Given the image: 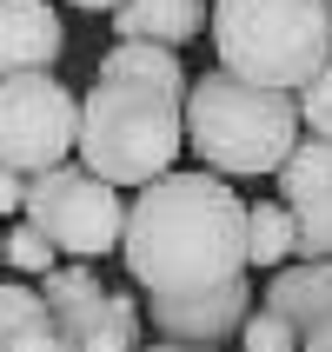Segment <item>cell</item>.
<instances>
[{"label": "cell", "instance_id": "cell-1", "mask_svg": "<svg viewBox=\"0 0 332 352\" xmlns=\"http://www.w3.org/2000/svg\"><path fill=\"white\" fill-rule=\"evenodd\" d=\"M120 259L146 299H186L246 279V199L219 173H159L126 199Z\"/></svg>", "mask_w": 332, "mask_h": 352}, {"label": "cell", "instance_id": "cell-2", "mask_svg": "<svg viewBox=\"0 0 332 352\" xmlns=\"http://www.w3.org/2000/svg\"><path fill=\"white\" fill-rule=\"evenodd\" d=\"M186 120V146L199 153V166L219 179H266L286 166V153L299 146V100L279 87H253V80L226 74H199L179 100Z\"/></svg>", "mask_w": 332, "mask_h": 352}, {"label": "cell", "instance_id": "cell-3", "mask_svg": "<svg viewBox=\"0 0 332 352\" xmlns=\"http://www.w3.org/2000/svg\"><path fill=\"white\" fill-rule=\"evenodd\" d=\"M179 146H186V120H179L173 94H153V87H133V80H93L80 94L74 153L107 186H133L140 193L146 179L173 173Z\"/></svg>", "mask_w": 332, "mask_h": 352}, {"label": "cell", "instance_id": "cell-4", "mask_svg": "<svg viewBox=\"0 0 332 352\" xmlns=\"http://www.w3.org/2000/svg\"><path fill=\"white\" fill-rule=\"evenodd\" d=\"M206 34L226 74L299 94L332 47V0H213Z\"/></svg>", "mask_w": 332, "mask_h": 352}, {"label": "cell", "instance_id": "cell-5", "mask_svg": "<svg viewBox=\"0 0 332 352\" xmlns=\"http://www.w3.org/2000/svg\"><path fill=\"white\" fill-rule=\"evenodd\" d=\"M20 219H34L60 259H107L120 246V226H126V199H120V186L87 173L80 160H60V166L27 179Z\"/></svg>", "mask_w": 332, "mask_h": 352}, {"label": "cell", "instance_id": "cell-6", "mask_svg": "<svg viewBox=\"0 0 332 352\" xmlns=\"http://www.w3.org/2000/svg\"><path fill=\"white\" fill-rule=\"evenodd\" d=\"M80 94L54 74H7L0 80V166L20 179L47 173L74 153Z\"/></svg>", "mask_w": 332, "mask_h": 352}, {"label": "cell", "instance_id": "cell-7", "mask_svg": "<svg viewBox=\"0 0 332 352\" xmlns=\"http://www.w3.org/2000/svg\"><path fill=\"white\" fill-rule=\"evenodd\" d=\"M34 286H40V299H47V313L74 333L80 352H133L140 346V299L133 293H107L87 259L40 273Z\"/></svg>", "mask_w": 332, "mask_h": 352}, {"label": "cell", "instance_id": "cell-8", "mask_svg": "<svg viewBox=\"0 0 332 352\" xmlns=\"http://www.w3.org/2000/svg\"><path fill=\"white\" fill-rule=\"evenodd\" d=\"M279 206L293 213L299 259H332V140L299 133L279 166Z\"/></svg>", "mask_w": 332, "mask_h": 352}, {"label": "cell", "instance_id": "cell-9", "mask_svg": "<svg viewBox=\"0 0 332 352\" xmlns=\"http://www.w3.org/2000/svg\"><path fill=\"white\" fill-rule=\"evenodd\" d=\"M246 313H253V286H246V279L213 286V293H186V299H146L153 333L173 339V346H219V339L239 333Z\"/></svg>", "mask_w": 332, "mask_h": 352}, {"label": "cell", "instance_id": "cell-10", "mask_svg": "<svg viewBox=\"0 0 332 352\" xmlns=\"http://www.w3.org/2000/svg\"><path fill=\"white\" fill-rule=\"evenodd\" d=\"M60 54H67V20L47 0H0V80L54 74Z\"/></svg>", "mask_w": 332, "mask_h": 352}, {"label": "cell", "instance_id": "cell-11", "mask_svg": "<svg viewBox=\"0 0 332 352\" xmlns=\"http://www.w3.org/2000/svg\"><path fill=\"white\" fill-rule=\"evenodd\" d=\"M266 313L286 319L299 339L332 319V259H286L266 286Z\"/></svg>", "mask_w": 332, "mask_h": 352}, {"label": "cell", "instance_id": "cell-12", "mask_svg": "<svg viewBox=\"0 0 332 352\" xmlns=\"http://www.w3.org/2000/svg\"><path fill=\"white\" fill-rule=\"evenodd\" d=\"M213 20V0H120L113 7V40H153V47H179L199 40Z\"/></svg>", "mask_w": 332, "mask_h": 352}, {"label": "cell", "instance_id": "cell-13", "mask_svg": "<svg viewBox=\"0 0 332 352\" xmlns=\"http://www.w3.org/2000/svg\"><path fill=\"white\" fill-rule=\"evenodd\" d=\"M100 80H133V87H153V94H173V100H186V87H193L179 54L153 47V40H113L100 54Z\"/></svg>", "mask_w": 332, "mask_h": 352}, {"label": "cell", "instance_id": "cell-14", "mask_svg": "<svg viewBox=\"0 0 332 352\" xmlns=\"http://www.w3.org/2000/svg\"><path fill=\"white\" fill-rule=\"evenodd\" d=\"M299 259V233H293V213L279 206V199H259L246 206V266H286Z\"/></svg>", "mask_w": 332, "mask_h": 352}, {"label": "cell", "instance_id": "cell-15", "mask_svg": "<svg viewBox=\"0 0 332 352\" xmlns=\"http://www.w3.org/2000/svg\"><path fill=\"white\" fill-rule=\"evenodd\" d=\"M0 266H14L20 279H40V273H54V266H60V253H54V239L40 233L34 219H20V226L0 233Z\"/></svg>", "mask_w": 332, "mask_h": 352}, {"label": "cell", "instance_id": "cell-16", "mask_svg": "<svg viewBox=\"0 0 332 352\" xmlns=\"http://www.w3.org/2000/svg\"><path fill=\"white\" fill-rule=\"evenodd\" d=\"M47 313V299H40V286L34 279H0V352L14 346L34 319Z\"/></svg>", "mask_w": 332, "mask_h": 352}, {"label": "cell", "instance_id": "cell-17", "mask_svg": "<svg viewBox=\"0 0 332 352\" xmlns=\"http://www.w3.org/2000/svg\"><path fill=\"white\" fill-rule=\"evenodd\" d=\"M293 100H299V126L313 140H332V47H326V60L313 67V80H306Z\"/></svg>", "mask_w": 332, "mask_h": 352}, {"label": "cell", "instance_id": "cell-18", "mask_svg": "<svg viewBox=\"0 0 332 352\" xmlns=\"http://www.w3.org/2000/svg\"><path fill=\"white\" fill-rule=\"evenodd\" d=\"M239 346L246 352H299V333L286 319H273L266 306H253V313L239 319Z\"/></svg>", "mask_w": 332, "mask_h": 352}, {"label": "cell", "instance_id": "cell-19", "mask_svg": "<svg viewBox=\"0 0 332 352\" xmlns=\"http://www.w3.org/2000/svg\"><path fill=\"white\" fill-rule=\"evenodd\" d=\"M7 352H80V346H74V333H67L54 313H40V319H34V326H27V333H20Z\"/></svg>", "mask_w": 332, "mask_h": 352}, {"label": "cell", "instance_id": "cell-20", "mask_svg": "<svg viewBox=\"0 0 332 352\" xmlns=\"http://www.w3.org/2000/svg\"><path fill=\"white\" fill-rule=\"evenodd\" d=\"M20 199H27V179L0 166V219H7V213H20Z\"/></svg>", "mask_w": 332, "mask_h": 352}, {"label": "cell", "instance_id": "cell-21", "mask_svg": "<svg viewBox=\"0 0 332 352\" xmlns=\"http://www.w3.org/2000/svg\"><path fill=\"white\" fill-rule=\"evenodd\" d=\"M299 352H332V319H326V326H313V333L299 339Z\"/></svg>", "mask_w": 332, "mask_h": 352}, {"label": "cell", "instance_id": "cell-22", "mask_svg": "<svg viewBox=\"0 0 332 352\" xmlns=\"http://www.w3.org/2000/svg\"><path fill=\"white\" fill-rule=\"evenodd\" d=\"M133 352H219V346H173V339H153V346H133Z\"/></svg>", "mask_w": 332, "mask_h": 352}, {"label": "cell", "instance_id": "cell-23", "mask_svg": "<svg viewBox=\"0 0 332 352\" xmlns=\"http://www.w3.org/2000/svg\"><path fill=\"white\" fill-rule=\"evenodd\" d=\"M74 7H80V14H113L120 0H74Z\"/></svg>", "mask_w": 332, "mask_h": 352}]
</instances>
